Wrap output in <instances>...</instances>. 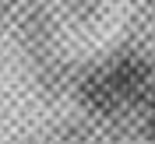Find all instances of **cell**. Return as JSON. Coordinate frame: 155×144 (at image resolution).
<instances>
[{"label": "cell", "instance_id": "obj_1", "mask_svg": "<svg viewBox=\"0 0 155 144\" xmlns=\"http://www.w3.org/2000/svg\"><path fill=\"white\" fill-rule=\"evenodd\" d=\"M148 85H152V70H148L145 60L120 56L85 77L81 98L92 113L113 116V113H124V109H134L137 102H145Z\"/></svg>", "mask_w": 155, "mask_h": 144}, {"label": "cell", "instance_id": "obj_2", "mask_svg": "<svg viewBox=\"0 0 155 144\" xmlns=\"http://www.w3.org/2000/svg\"><path fill=\"white\" fill-rule=\"evenodd\" d=\"M148 130H152V137H155V95H152V106H148Z\"/></svg>", "mask_w": 155, "mask_h": 144}]
</instances>
